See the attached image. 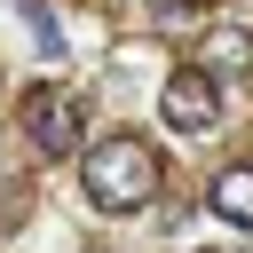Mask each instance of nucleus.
I'll use <instances>...</instances> for the list:
<instances>
[{
  "label": "nucleus",
  "instance_id": "nucleus-3",
  "mask_svg": "<svg viewBox=\"0 0 253 253\" xmlns=\"http://www.w3.org/2000/svg\"><path fill=\"white\" fill-rule=\"evenodd\" d=\"M24 134H32V150H40V158L79 150V111L63 103V87H32V95H24Z\"/></svg>",
  "mask_w": 253,
  "mask_h": 253
},
{
  "label": "nucleus",
  "instance_id": "nucleus-4",
  "mask_svg": "<svg viewBox=\"0 0 253 253\" xmlns=\"http://www.w3.org/2000/svg\"><path fill=\"white\" fill-rule=\"evenodd\" d=\"M213 213L229 229H253V166H221L213 174Z\"/></svg>",
  "mask_w": 253,
  "mask_h": 253
},
{
  "label": "nucleus",
  "instance_id": "nucleus-2",
  "mask_svg": "<svg viewBox=\"0 0 253 253\" xmlns=\"http://www.w3.org/2000/svg\"><path fill=\"white\" fill-rule=\"evenodd\" d=\"M158 111H166V126L174 134H206L213 119H221V95H213V71H174L166 87H158Z\"/></svg>",
  "mask_w": 253,
  "mask_h": 253
},
{
  "label": "nucleus",
  "instance_id": "nucleus-1",
  "mask_svg": "<svg viewBox=\"0 0 253 253\" xmlns=\"http://www.w3.org/2000/svg\"><path fill=\"white\" fill-rule=\"evenodd\" d=\"M79 174H87V198H95L103 213H134V206L158 198V150H150L142 134H103V142L79 158Z\"/></svg>",
  "mask_w": 253,
  "mask_h": 253
}]
</instances>
